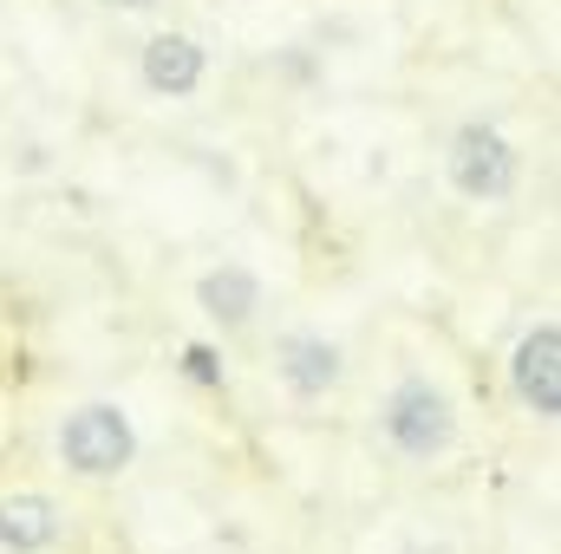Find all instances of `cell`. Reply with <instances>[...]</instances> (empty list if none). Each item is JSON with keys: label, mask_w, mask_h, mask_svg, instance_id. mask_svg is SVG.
I'll list each match as a JSON object with an SVG mask.
<instances>
[{"label": "cell", "mask_w": 561, "mask_h": 554, "mask_svg": "<svg viewBox=\"0 0 561 554\" xmlns=\"http://www.w3.org/2000/svg\"><path fill=\"white\" fill-rule=\"evenodd\" d=\"M379 430H386V443H392L405 463H437V457L457 443V405H450V392L431 385L424 372H405V379L386 392V405H379Z\"/></svg>", "instance_id": "cell-1"}, {"label": "cell", "mask_w": 561, "mask_h": 554, "mask_svg": "<svg viewBox=\"0 0 561 554\" xmlns=\"http://www.w3.org/2000/svg\"><path fill=\"white\" fill-rule=\"evenodd\" d=\"M131 457H138V430H131V412L125 405H105L99 399V405H79V412L59 417V463L72 476L105 483V476H125Z\"/></svg>", "instance_id": "cell-2"}, {"label": "cell", "mask_w": 561, "mask_h": 554, "mask_svg": "<svg viewBox=\"0 0 561 554\" xmlns=\"http://www.w3.org/2000/svg\"><path fill=\"white\" fill-rule=\"evenodd\" d=\"M516 143L503 138L496 125H483V118H470V125H457L450 131V150H444V176H450V189L463 196V203H503L510 189H516Z\"/></svg>", "instance_id": "cell-3"}, {"label": "cell", "mask_w": 561, "mask_h": 554, "mask_svg": "<svg viewBox=\"0 0 561 554\" xmlns=\"http://www.w3.org/2000/svg\"><path fill=\"white\" fill-rule=\"evenodd\" d=\"M510 385H516V399L536 417H561V333H556V320H542V326L523 333V346L510 359Z\"/></svg>", "instance_id": "cell-4"}, {"label": "cell", "mask_w": 561, "mask_h": 554, "mask_svg": "<svg viewBox=\"0 0 561 554\" xmlns=\"http://www.w3.org/2000/svg\"><path fill=\"white\" fill-rule=\"evenodd\" d=\"M275 372L280 385L294 392V399H327L333 385H340V346L327 339V333H307V326H294V333H280L275 339Z\"/></svg>", "instance_id": "cell-5"}, {"label": "cell", "mask_w": 561, "mask_h": 554, "mask_svg": "<svg viewBox=\"0 0 561 554\" xmlns=\"http://www.w3.org/2000/svg\"><path fill=\"white\" fill-rule=\"evenodd\" d=\"M138 72L157 99H190V92L203 85V72H209V53H203L190 33H157V39L144 46Z\"/></svg>", "instance_id": "cell-6"}, {"label": "cell", "mask_w": 561, "mask_h": 554, "mask_svg": "<svg viewBox=\"0 0 561 554\" xmlns=\"http://www.w3.org/2000/svg\"><path fill=\"white\" fill-rule=\"evenodd\" d=\"M59 529H66V516L53 496H39V489L0 496V554H46L59 542Z\"/></svg>", "instance_id": "cell-7"}, {"label": "cell", "mask_w": 561, "mask_h": 554, "mask_svg": "<svg viewBox=\"0 0 561 554\" xmlns=\"http://www.w3.org/2000/svg\"><path fill=\"white\" fill-rule=\"evenodd\" d=\"M196 307H203L209 320H222V326H249V320L262 313V275L222 262V268H209V275L196 280Z\"/></svg>", "instance_id": "cell-8"}, {"label": "cell", "mask_w": 561, "mask_h": 554, "mask_svg": "<svg viewBox=\"0 0 561 554\" xmlns=\"http://www.w3.org/2000/svg\"><path fill=\"white\" fill-rule=\"evenodd\" d=\"M183 372H190L196 385H209V392H222V359H216V346H203V339H190V346H183Z\"/></svg>", "instance_id": "cell-9"}, {"label": "cell", "mask_w": 561, "mask_h": 554, "mask_svg": "<svg viewBox=\"0 0 561 554\" xmlns=\"http://www.w3.org/2000/svg\"><path fill=\"white\" fill-rule=\"evenodd\" d=\"M105 7H131L138 13V7H157V0H105Z\"/></svg>", "instance_id": "cell-10"}]
</instances>
